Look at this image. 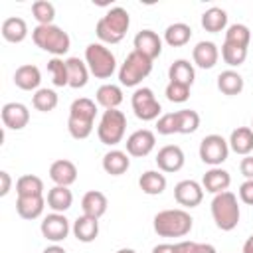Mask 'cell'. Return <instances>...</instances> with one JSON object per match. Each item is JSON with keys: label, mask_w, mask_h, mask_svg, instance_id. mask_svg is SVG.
<instances>
[{"label": "cell", "mask_w": 253, "mask_h": 253, "mask_svg": "<svg viewBox=\"0 0 253 253\" xmlns=\"http://www.w3.org/2000/svg\"><path fill=\"white\" fill-rule=\"evenodd\" d=\"M2 123L10 130H22L30 123V111L24 103H6L0 111Z\"/></svg>", "instance_id": "2e32d148"}, {"label": "cell", "mask_w": 253, "mask_h": 253, "mask_svg": "<svg viewBox=\"0 0 253 253\" xmlns=\"http://www.w3.org/2000/svg\"><path fill=\"white\" fill-rule=\"evenodd\" d=\"M166 99L170 103H186L190 99V87L188 85H182V83H176V81H170L166 85Z\"/></svg>", "instance_id": "b9f144b4"}, {"label": "cell", "mask_w": 253, "mask_h": 253, "mask_svg": "<svg viewBox=\"0 0 253 253\" xmlns=\"http://www.w3.org/2000/svg\"><path fill=\"white\" fill-rule=\"evenodd\" d=\"M97 103L107 111V109H119V105L123 103V89L119 85L113 83H105L97 89L95 93Z\"/></svg>", "instance_id": "f546056e"}, {"label": "cell", "mask_w": 253, "mask_h": 253, "mask_svg": "<svg viewBox=\"0 0 253 253\" xmlns=\"http://www.w3.org/2000/svg\"><path fill=\"white\" fill-rule=\"evenodd\" d=\"M174 200L182 208H196L204 200V188L196 180H182L174 186Z\"/></svg>", "instance_id": "4fadbf2b"}, {"label": "cell", "mask_w": 253, "mask_h": 253, "mask_svg": "<svg viewBox=\"0 0 253 253\" xmlns=\"http://www.w3.org/2000/svg\"><path fill=\"white\" fill-rule=\"evenodd\" d=\"M229 184H231L229 172L223 170V168H219V166L210 168V170L204 174V178H202V188H204L206 192L213 194V196H215V194H221V192H227Z\"/></svg>", "instance_id": "d6986e66"}, {"label": "cell", "mask_w": 253, "mask_h": 253, "mask_svg": "<svg viewBox=\"0 0 253 253\" xmlns=\"http://www.w3.org/2000/svg\"><path fill=\"white\" fill-rule=\"evenodd\" d=\"M192 215L182 208L162 210L152 219V227L160 237H184L192 231Z\"/></svg>", "instance_id": "3957f363"}, {"label": "cell", "mask_w": 253, "mask_h": 253, "mask_svg": "<svg viewBox=\"0 0 253 253\" xmlns=\"http://www.w3.org/2000/svg\"><path fill=\"white\" fill-rule=\"evenodd\" d=\"M194 253H215V247L210 243H196Z\"/></svg>", "instance_id": "681fc988"}, {"label": "cell", "mask_w": 253, "mask_h": 253, "mask_svg": "<svg viewBox=\"0 0 253 253\" xmlns=\"http://www.w3.org/2000/svg\"><path fill=\"white\" fill-rule=\"evenodd\" d=\"M18 196H43V182L34 174H24L16 180Z\"/></svg>", "instance_id": "d590c367"}, {"label": "cell", "mask_w": 253, "mask_h": 253, "mask_svg": "<svg viewBox=\"0 0 253 253\" xmlns=\"http://www.w3.org/2000/svg\"><path fill=\"white\" fill-rule=\"evenodd\" d=\"M32 40H34V43H36L40 49L51 53L53 57H61V55L67 53L69 47H71V38H69V34H67L65 30H61L59 26H55V24H49V26H36V28L32 30Z\"/></svg>", "instance_id": "277c9868"}, {"label": "cell", "mask_w": 253, "mask_h": 253, "mask_svg": "<svg viewBox=\"0 0 253 253\" xmlns=\"http://www.w3.org/2000/svg\"><path fill=\"white\" fill-rule=\"evenodd\" d=\"M154 144H156V136L152 130L148 128H140V130H134L125 146H126V154L128 156H134V158H142V156H148L152 150H154Z\"/></svg>", "instance_id": "7c38bea8"}, {"label": "cell", "mask_w": 253, "mask_h": 253, "mask_svg": "<svg viewBox=\"0 0 253 253\" xmlns=\"http://www.w3.org/2000/svg\"><path fill=\"white\" fill-rule=\"evenodd\" d=\"M97 117V105L89 97H79L69 107V119H67V130L75 140H85L93 132Z\"/></svg>", "instance_id": "6da1fadb"}, {"label": "cell", "mask_w": 253, "mask_h": 253, "mask_svg": "<svg viewBox=\"0 0 253 253\" xmlns=\"http://www.w3.org/2000/svg\"><path fill=\"white\" fill-rule=\"evenodd\" d=\"M211 217L217 225V229L221 231H231L237 227L241 211H239V204H237V196L233 192H221L215 194L211 200Z\"/></svg>", "instance_id": "5b68a950"}, {"label": "cell", "mask_w": 253, "mask_h": 253, "mask_svg": "<svg viewBox=\"0 0 253 253\" xmlns=\"http://www.w3.org/2000/svg\"><path fill=\"white\" fill-rule=\"evenodd\" d=\"M239 170L245 176V180H253V156H243L239 162Z\"/></svg>", "instance_id": "f6af8a7d"}, {"label": "cell", "mask_w": 253, "mask_h": 253, "mask_svg": "<svg viewBox=\"0 0 253 253\" xmlns=\"http://www.w3.org/2000/svg\"><path fill=\"white\" fill-rule=\"evenodd\" d=\"M103 170L107 172V174H111V176H121V174H125L126 170H128V166H130V158H128V154L126 152H123V150H109L105 156H103Z\"/></svg>", "instance_id": "83f0119b"}, {"label": "cell", "mask_w": 253, "mask_h": 253, "mask_svg": "<svg viewBox=\"0 0 253 253\" xmlns=\"http://www.w3.org/2000/svg\"><path fill=\"white\" fill-rule=\"evenodd\" d=\"M154 160H156V166H158L160 172L172 174V172L182 170V166H184V162H186V156H184V152H182L180 146H176V144H166V146H162V148L158 150V154H156Z\"/></svg>", "instance_id": "5bb4252c"}, {"label": "cell", "mask_w": 253, "mask_h": 253, "mask_svg": "<svg viewBox=\"0 0 253 253\" xmlns=\"http://www.w3.org/2000/svg\"><path fill=\"white\" fill-rule=\"evenodd\" d=\"M227 26V12L223 8H217V6H211L208 8L204 14H202V28L210 34H217V32H223Z\"/></svg>", "instance_id": "f1b7e54d"}, {"label": "cell", "mask_w": 253, "mask_h": 253, "mask_svg": "<svg viewBox=\"0 0 253 253\" xmlns=\"http://www.w3.org/2000/svg\"><path fill=\"white\" fill-rule=\"evenodd\" d=\"M40 231H42V235H43L47 241L59 243V241H63V239L69 235V231H71L69 219H67L63 213L51 211V213H47V215L42 219Z\"/></svg>", "instance_id": "8fae6325"}, {"label": "cell", "mask_w": 253, "mask_h": 253, "mask_svg": "<svg viewBox=\"0 0 253 253\" xmlns=\"http://www.w3.org/2000/svg\"><path fill=\"white\" fill-rule=\"evenodd\" d=\"M32 14H34L38 26H49V24H53V18H55V6L47 0H36L32 4Z\"/></svg>", "instance_id": "ab89813d"}, {"label": "cell", "mask_w": 253, "mask_h": 253, "mask_svg": "<svg viewBox=\"0 0 253 253\" xmlns=\"http://www.w3.org/2000/svg\"><path fill=\"white\" fill-rule=\"evenodd\" d=\"M138 188L148 196H158L166 190V176L158 170H146L138 178Z\"/></svg>", "instance_id": "4dcf8cb0"}, {"label": "cell", "mask_w": 253, "mask_h": 253, "mask_svg": "<svg viewBox=\"0 0 253 253\" xmlns=\"http://www.w3.org/2000/svg\"><path fill=\"white\" fill-rule=\"evenodd\" d=\"M176 121H178V132L180 134H192L200 126V115L194 109L176 111Z\"/></svg>", "instance_id": "74e56055"}, {"label": "cell", "mask_w": 253, "mask_h": 253, "mask_svg": "<svg viewBox=\"0 0 253 253\" xmlns=\"http://www.w3.org/2000/svg\"><path fill=\"white\" fill-rule=\"evenodd\" d=\"M130 105H132V111H134L136 119L146 121V123L156 121L162 113V107L156 101L154 91L150 87H138L130 97Z\"/></svg>", "instance_id": "9c48e42d"}, {"label": "cell", "mask_w": 253, "mask_h": 253, "mask_svg": "<svg viewBox=\"0 0 253 253\" xmlns=\"http://www.w3.org/2000/svg\"><path fill=\"white\" fill-rule=\"evenodd\" d=\"M152 253H174V245L172 243H160L152 247Z\"/></svg>", "instance_id": "c3c4849f"}, {"label": "cell", "mask_w": 253, "mask_h": 253, "mask_svg": "<svg viewBox=\"0 0 253 253\" xmlns=\"http://www.w3.org/2000/svg\"><path fill=\"white\" fill-rule=\"evenodd\" d=\"M251 130H253V121H251Z\"/></svg>", "instance_id": "db71d44e"}, {"label": "cell", "mask_w": 253, "mask_h": 253, "mask_svg": "<svg viewBox=\"0 0 253 253\" xmlns=\"http://www.w3.org/2000/svg\"><path fill=\"white\" fill-rule=\"evenodd\" d=\"M130 26V16L125 8L115 6L111 10L105 12V16L99 18L97 26H95V34L101 40V43H119Z\"/></svg>", "instance_id": "7a4b0ae2"}, {"label": "cell", "mask_w": 253, "mask_h": 253, "mask_svg": "<svg viewBox=\"0 0 253 253\" xmlns=\"http://www.w3.org/2000/svg\"><path fill=\"white\" fill-rule=\"evenodd\" d=\"M229 154V142L221 134H208L200 142V158L204 164L215 168L227 160Z\"/></svg>", "instance_id": "30bf717a"}, {"label": "cell", "mask_w": 253, "mask_h": 253, "mask_svg": "<svg viewBox=\"0 0 253 253\" xmlns=\"http://www.w3.org/2000/svg\"><path fill=\"white\" fill-rule=\"evenodd\" d=\"M40 83H42V71L32 63L20 65L14 71V85L22 91H38Z\"/></svg>", "instance_id": "ac0fdd59"}, {"label": "cell", "mask_w": 253, "mask_h": 253, "mask_svg": "<svg viewBox=\"0 0 253 253\" xmlns=\"http://www.w3.org/2000/svg\"><path fill=\"white\" fill-rule=\"evenodd\" d=\"M229 148L235 154L241 156H249L253 152V130L251 126H237L231 134H229Z\"/></svg>", "instance_id": "cb8c5ba5"}, {"label": "cell", "mask_w": 253, "mask_h": 253, "mask_svg": "<svg viewBox=\"0 0 253 253\" xmlns=\"http://www.w3.org/2000/svg\"><path fill=\"white\" fill-rule=\"evenodd\" d=\"M168 79L192 87V83H194V79H196L194 65H192L188 59H176V61L168 67Z\"/></svg>", "instance_id": "d6a6232c"}, {"label": "cell", "mask_w": 253, "mask_h": 253, "mask_svg": "<svg viewBox=\"0 0 253 253\" xmlns=\"http://www.w3.org/2000/svg\"><path fill=\"white\" fill-rule=\"evenodd\" d=\"M85 63L89 67V73L97 79H109L117 69L115 53L101 42H93L85 47Z\"/></svg>", "instance_id": "8992f818"}, {"label": "cell", "mask_w": 253, "mask_h": 253, "mask_svg": "<svg viewBox=\"0 0 253 253\" xmlns=\"http://www.w3.org/2000/svg\"><path fill=\"white\" fill-rule=\"evenodd\" d=\"M2 38L10 43H20L28 38V24L24 18H18V16H12V18H6L2 22Z\"/></svg>", "instance_id": "d4e9b609"}, {"label": "cell", "mask_w": 253, "mask_h": 253, "mask_svg": "<svg viewBox=\"0 0 253 253\" xmlns=\"http://www.w3.org/2000/svg\"><path fill=\"white\" fill-rule=\"evenodd\" d=\"M192 59L202 69H211L219 59V49L213 42H198L192 49Z\"/></svg>", "instance_id": "44dd1931"}, {"label": "cell", "mask_w": 253, "mask_h": 253, "mask_svg": "<svg viewBox=\"0 0 253 253\" xmlns=\"http://www.w3.org/2000/svg\"><path fill=\"white\" fill-rule=\"evenodd\" d=\"M239 200L247 206H253V180H245L239 186Z\"/></svg>", "instance_id": "ee69618b"}, {"label": "cell", "mask_w": 253, "mask_h": 253, "mask_svg": "<svg viewBox=\"0 0 253 253\" xmlns=\"http://www.w3.org/2000/svg\"><path fill=\"white\" fill-rule=\"evenodd\" d=\"M223 42L247 49V45H249V42H251V30H249L245 24H231V26L225 30V40H223Z\"/></svg>", "instance_id": "8d00e7d4"}, {"label": "cell", "mask_w": 253, "mask_h": 253, "mask_svg": "<svg viewBox=\"0 0 253 253\" xmlns=\"http://www.w3.org/2000/svg\"><path fill=\"white\" fill-rule=\"evenodd\" d=\"M196 249V241H180L174 243V253H194Z\"/></svg>", "instance_id": "7dc6e473"}, {"label": "cell", "mask_w": 253, "mask_h": 253, "mask_svg": "<svg viewBox=\"0 0 253 253\" xmlns=\"http://www.w3.org/2000/svg\"><path fill=\"white\" fill-rule=\"evenodd\" d=\"M47 71L51 75V83L55 87H69V77H67V63L61 57H51L47 61Z\"/></svg>", "instance_id": "f35d334b"}, {"label": "cell", "mask_w": 253, "mask_h": 253, "mask_svg": "<svg viewBox=\"0 0 253 253\" xmlns=\"http://www.w3.org/2000/svg\"><path fill=\"white\" fill-rule=\"evenodd\" d=\"M192 38V28L184 22H174L164 30V42L170 47H182L190 42Z\"/></svg>", "instance_id": "1f68e13d"}, {"label": "cell", "mask_w": 253, "mask_h": 253, "mask_svg": "<svg viewBox=\"0 0 253 253\" xmlns=\"http://www.w3.org/2000/svg\"><path fill=\"white\" fill-rule=\"evenodd\" d=\"M243 85H245L243 83V77L237 71H233V69H225V71H221L217 75V89L223 95H227V97L239 95L243 91Z\"/></svg>", "instance_id": "836d02e7"}, {"label": "cell", "mask_w": 253, "mask_h": 253, "mask_svg": "<svg viewBox=\"0 0 253 253\" xmlns=\"http://www.w3.org/2000/svg\"><path fill=\"white\" fill-rule=\"evenodd\" d=\"M241 253H253V235L247 237V241L243 243V251Z\"/></svg>", "instance_id": "816d5d0a"}, {"label": "cell", "mask_w": 253, "mask_h": 253, "mask_svg": "<svg viewBox=\"0 0 253 253\" xmlns=\"http://www.w3.org/2000/svg\"><path fill=\"white\" fill-rule=\"evenodd\" d=\"M156 132L158 134H174L178 132V121H176V113H164L156 119Z\"/></svg>", "instance_id": "7bdbcfd3"}, {"label": "cell", "mask_w": 253, "mask_h": 253, "mask_svg": "<svg viewBox=\"0 0 253 253\" xmlns=\"http://www.w3.org/2000/svg\"><path fill=\"white\" fill-rule=\"evenodd\" d=\"M43 196H18L16 200V211L22 219H38L43 213L45 208Z\"/></svg>", "instance_id": "ffe728a7"}, {"label": "cell", "mask_w": 253, "mask_h": 253, "mask_svg": "<svg viewBox=\"0 0 253 253\" xmlns=\"http://www.w3.org/2000/svg\"><path fill=\"white\" fill-rule=\"evenodd\" d=\"M221 59H223L229 67H239V65L247 59V49L223 42V45H221Z\"/></svg>", "instance_id": "60d3db41"}, {"label": "cell", "mask_w": 253, "mask_h": 253, "mask_svg": "<svg viewBox=\"0 0 253 253\" xmlns=\"http://www.w3.org/2000/svg\"><path fill=\"white\" fill-rule=\"evenodd\" d=\"M152 71V59H148L146 55L138 53V51H130L121 69H119V81L125 87H136L138 83H142V79H146Z\"/></svg>", "instance_id": "ba28073f"}, {"label": "cell", "mask_w": 253, "mask_h": 253, "mask_svg": "<svg viewBox=\"0 0 253 253\" xmlns=\"http://www.w3.org/2000/svg\"><path fill=\"white\" fill-rule=\"evenodd\" d=\"M134 51L146 55L148 59H156L162 53V38L152 30H140L132 40Z\"/></svg>", "instance_id": "9a60e30c"}, {"label": "cell", "mask_w": 253, "mask_h": 253, "mask_svg": "<svg viewBox=\"0 0 253 253\" xmlns=\"http://www.w3.org/2000/svg\"><path fill=\"white\" fill-rule=\"evenodd\" d=\"M47 208H51V211L55 213H63L71 208L73 204V194L67 186H53L49 192H47Z\"/></svg>", "instance_id": "4316f807"}, {"label": "cell", "mask_w": 253, "mask_h": 253, "mask_svg": "<svg viewBox=\"0 0 253 253\" xmlns=\"http://www.w3.org/2000/svg\"><path fill=\"white\" fill-rule=\"evenodd\" d=\"M57 93L53 89H47V87H42L38 89L34 95H32V107L36 111H42V113H49L57 107Z\"/></svg>", "instance_id": "e575fe53"}, {"label": "cell", "mask_w": 253, "mask_h": 253, "mask_svg": "<svg viewBox=\"0 0 253 253\" xmlns=\"http://www.w3.org/2000/svg\"><path fill=\"white\" fill-rule=\"evenodd\" d=\"M67 77H69V87L71 89H81L89 81V67L83 59L79 57H67Z\"/></svg>", "instance_id": "484cf974"}, {"label": "cell", "mask_w": 253, "mask_h": 253, "mask_svg": "<svg viewBox=\"0 0 253 253\" xmlns=\"http://www.w3.org/2000/svg\"><path fill=\"white\" fill-rule=\"evenodd\" d=\"M49 178L55 186H67L69 188L77 180V166L67 158H59V160L51 162Z\"/></svg>", "instance_id": "e0dca14e"}, {"label": "cell", "mask_w": 253, "mask_h": 253, "mask_svg": "<svg viewBox=\"0 0 253 253\" xmlns=\"http://www.w3.org/2000/svg\"><path fill=\"white\" fill-rule=\"evenodd\" d=\"M117 253H136L134 249H128V247H123V249H119Z\"/></svg>", "instance_id": "f5cc1de1"}, {"label": "cell", "mask_w": 253, "mask_h": 253, "mask_svg": "<svg viewBox=\"0 0 253 253\" xmlns=\"http://www.w3.org/2000/svg\"><path fill=\"white\" fill-rule=\"evenodd\" d=\"M126 132V117L119 109H107L101 115L99 126H97V136L103 144L115 146L125 138Z\"/></svg>", "instance_id": "52a82bcc"}, {"label": "cell", "mask_w": 253, "mask_h": 253, "mask_svg": "<svg viewBox=\"0 0 253 253\" xmlns=\"http://www.w3.org/2000/svg\"><path fill=\"white\" fill-rule=\"evenodd\" d=\"M73 235L77 241L81 243H91L97 239L99 235V219L95 217H89V215H79L75 221H73V227H71Z\"/></svg>", "instance_id": "603a6c76"}, {"label": "cell", "mask_w": 253, "mask_h": 253, "mask_svg": "<svg viewBox=\"0 0 253 253\" xmlns=\"http://www.w3.org/2000/svg\"><path fill=\"white\" fill-rule=\"evenodd\" d=\"M107 206H109L107 196L103 192H99V190H89L83 196V200H81L83 215H89V217H95V219H99V217L105 215Z\"/></svg>", "instance_id": "7402d4cb"}, {"label": "cell", "mask_w": 253, "mask_h": 253, "mask_svg": "<svg viewBox=\"0 0 253 253\" xmlns=\"http://www.w3.org/2000/svg\"><path fill=\"white\" fill-rule=\"evenodd\" d=\"M42 253H67V251H65L61 245H57V243H51V245H47V247H45Z\"/></svg>", "instance_id": "f907efd6"}, {"label": "cell", "mask_w": 253, "mask_h": 253, "mask_svg": "<svg viewBox=\"0 0 253 253\" xmlns=\"http://www.w3.org/2000/svg\"><path fill=\"white\" fill-rule=\"evenodd\" d=\"M0 182H2V186H0V196L4 198V196L10 192V188H12V178H10V174H8L6 170L0 172Z\"/></svg>", "instance_id": "bcb514c9"}]
</instances>
